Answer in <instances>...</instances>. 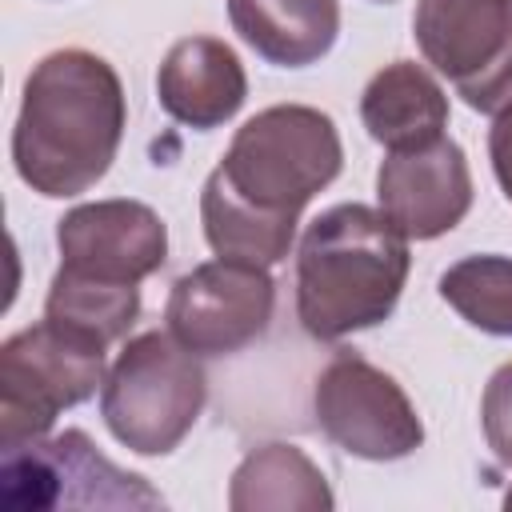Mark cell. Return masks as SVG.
Wrapping results in <instances>:
<instances>
[{
  "label": "cell",
  "instance_id": "1",
  "mask_svg": "<svg viewBox=\"0 0 512 512\" xmlns=\"http://www.w3.org/2000/svg\"><path fill=\"white\" fill-rule=\"evenodd\" d=\"M344 168L340 132L328 112L272 104L244 120L200 192L204 240L216 256L280 264L296 240L300 212Z\"/></svg>",
  "mask_w": 512,
  "mask_h": 512
},
{
  "label": "cell",
  "instance_id": "2",
  "mask_svg": "<svg viewBox=\"0 0 512 512\" xmlns=\"http://www.w3.org/2000/svg\"><path fill=\"white\" fill-rule=\"evenodd\" d=\"M128 124L116 68L88 48H60L32 64L12 128L16 176L48 196H80L112 168Z\"/></svg>",
  "mask_w": 512,
  "mask_h": 512
},
{
  "label": "cell",
  "instance_id": "3",
  "mask_svg": "<svg viewBox=\"0 0 512 512\" xmlns=\"http://www.w3.org/2000/svg\"><path fill=\"white\" fill-rule=\"evenodd\" d=\"M408 236L368 204H332L296 248V316L312 340L384 324L408 280Z\"/></svg>",
  "mask_w": 512,
  "mask_h": 512
},
{
  "label": "cell",
  "instance_id": "4",
  "mask_svg": "<svg viewBox=\"0 0 512 512\" xmlns=\"http://www.w3.org/2000/svg\"><path fill=\"white\" fill-rule=\"evenodd\" d=\"M208 380L200 356L172 332H140L112 360L100 388L108 432L136 456H168L204 412Z\"/></svg>",
  "mask_w": 512,
  "mask_h": 512
},
{
  "label": "cell",
  "instance_id": "5",
  "mask_svg": "<svg viewBox=\"0 0 512 512\" xmlns=\"http://www.w3.org/2000/svg\"><path fill=\"white\" fill-rule=\"evenodd\" d=\"M104 388V344L40 320L0 344V452L52 432L64 408Z\"/></svg>",
  "mask_w": 512,
  "mask_h": 512
},
{
  "label": "cell",
  "instance_id": "6",
  "mask_svg": "<svg viewBox=\"0 0 512 512\" xmlns=\"http://www.w3.org/2000/svg\"><path fill=\"white\" fill-rule=\"evenodd\" d=\"M0 500L12 512L40 508H164L136 472L112 464L80 428L0 452Z\"/></svg>",
  "mask_w": 512,
  "mask_h": 512
},
{
  "label": "cell",
  "instance_id": "7",
  "mask_svg": "<svg viewBox=\"0 0 512 512\" xmlns=\"http://www.w3.org/2000/svg\"><path fill=\"white\" fill-rule=\"evenodd\" d=\"M412 36L472 112L512 104V0H416Z\"/></svg>",
  "mask_w": 512,
  "mask_h": 512
},
{
  "label": "cell",
  "instance_id": "8",
  "mask_svg": "<svg viewBox=\"0 0 512 512\" xmlns=\"http://www.w3.org/2000/svg\"><path fill=\"white\" fill-rule=\"evenodd\" d=\"M312 408L320 432L336 448L372 464L404 460L424 444V424L408 392L356 352H336L320 368L312 384Z\"/></svg>",
  "mask_w": 512,
  "mask_h": 512
},
{
  "label": "cell",
  "instance_id": "9",
  "mask_svg": "<svg viewBox=\"0 0 512 512\" xmlns=\"http://www.w3.org/2000/svg\"><path fill=\"white\" fill-rule=\"evenodd\" d=\"M276 284L264 264L216 256L184 272L164 304L168 332L196 356H232L272 324Z\"/></svg>",
  "mask_w": 512,
  "mask_h": 512
},
{
  "label": "cell",
  "instance_id": "10",
  "mask_svg": "<svg viewBox=\"0 0 512 512\" xmlns=\"http://www.w3.org/2000/svg\"><path fill=\"white\" fill-rule=\"evenodd\" d=\"M60 272L96 284H140L168 260V228L140 200H92L56 220Z\"/></svg>",
  "mask_w": 512,
  "mask_h": 512
},
{
  "label": "cell",
  "instance_id": "11",
  "mask_svg": "<svg viewBox=\"0 0 512 512\" xmlns=\"http://www.w3.org/2000/svg\"><path fill=\"white\" fill-rule=\"evenodd\" d=\"M376 200L408 240H436L452 232L472 208L464 148L452 136H440L424 148L388 152L376 172Z\"/></svg>",
  "mask_w": 512,
  "mask_h": 512
},
{
  "label": "cell",
  "instance_id": "12",
  "mask_svg": "<svg viewBox=\"0 0 512 512\" xmlns=\"http://www.w3.org/2000/svg\"><path fill=\"white\" fill-rule=\"evenodd\" d=\"M160 108L196 132L228 124L248 100V76L240 56L216 36H184L176 40L156 72Z\"/></svg>",
  "mask_w": 512,
  "mask_h": 512
},
{
  "label": "cell",
  "instance_id": "13",
  "mask_svg": "<svg viewBox=\"0 0 512 512\" xmlns=\"http://www.w3.org/2000/svg\"><path fill=\"white\" fill-rule=\"evenodd\" d=\"M360 120L368 136L388 152L424 148L440 140L448 128V92L424 64L396 60V64H384L364 84Z\"/></svg>",
  "mask_w": 512,
  "mask_h": 512
},
{
  "label": "cell",
  "instance_id": "14",
  "mask_svg": "<svg viewBox=\"0 0 512 512\" xmlns=\"http://www.w3.org/2000/svg\"><path fill=\"white\" fill-rule=\"evenodd\" d=\"M228 20L260 60L308 68L340 36V0H228Z\"/></svg>",
  "mask_w": 512,
  "mask_h": 512
},
{
  "label": "cell",
  "instance_id": "15",
  "mask_svg": "<svg viewBox=\"0 0 512 512\" xmlns=\"http://www.w3.org/2000/svg\"><path fill=\"white\" fill-rule=\"evenodd\" d=\"M336 504L320 464L284 440L252 448L228 484L232 512H328Z\"/></svg>",
  "mask_w": 512,
  "mask_h": 512
},
{
  "label": "cell",
  "instance_id": "16",
  "mask_svg": "<svg viewBox=\"0 0 512 512\" xmlns=\"http://www.w3.org/2000/svg\"><path fill=\"white\" fill-rule=\"evenodd\" d=\"M140 316V284H96L56 268L44 300V320L72 328L96 344H116Z\"/></svg>",
  "mask_w": 512,
  "mask_h": 512
},
{
  "label": "cell",
  "instance_id": "17",
  "mask_svg": "<svg viewBox=\"0 0 512 512\" xmlns=\"http://www.w3.org/2000/svg\"><path fill=\"white\" fill-rule=\"evenodd\" d=\"M448 308L488 336H512V256L480 252L456 260L440 276Z\"/></svg>",
  "mask_w": 512,
  "mask_h": 512
},
{
  "label": "cell",
  "instance_id": "18",
  "mask_svg": "<svg viewBox=\"0 0 512 512\" xmlns=\"http://www.w3.org/2000/svg\"><path fill=\"white\" fill-rule=\"evenodd\" d=\"M480 424L492 456L504 468H512V360L488 376L484 400H480Z\"/></svg>",
  "mask_w": 512,
  "mask_h": 512
},
{
  "label": "cell",
  "instance_id": "19",
  "mask_svg": "<svg viewBox=\"0 0 512 512\" xmlns=\"http://www.w3.org/2000/svg\"><path fill=\"white\" fill-rule=\"evenodd\" d=\"M488 160H492V172H496L504 200L512 204V104L504 112H496V120L488 128Z\"/></svg>",
  "mask_w": 512,
  "mask_h": 512
},
{
  "label": "cell",
  "instance_id": "20",
  "mask_svg": "<svg viewBox=\"0 0 512 512\" xmlns=\"http://www.w3.org/2000/svg\"><path fill=\"white\" fill-rule=\"evenodd\" d=\"M504 504H508V508H512V492H508V496H504Z\"/></svg>",
  "mask_w": 512,
  "mask_h": 512
},
{
  "label": "cell",
  "instance_id": "21",
  "mask_svg": "<svg viewBox=\"0 0 512 512\" xmlns=\"http://www.w3.org/2000/svg\"><path fill=\"white\" fill-rule=\"evenodd\" d=\"M380 4H388V0H380Z\"/></svg>",
  "mask_w": 512,
  "mask_h": 512
}]
</instances>
